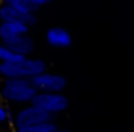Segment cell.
Instances as JSON below:
<instances>
[{"instance_id":"cell-9","label":"cell","mask_w":134,"mask_h":132,"mask_svg":"<svg viewBox=\"0 0 134 132\" xmlns=\"http://www.w3.org/2000/svg\"><path fill=\"white\" fill-rule=\"evenodd\" d=\"M26 12H20L15 7L9 5V3H3L0 5V20L2 22H7V20H22Z\"/></svg>"},{"instance_id":"cell-15","label":"cell","mask_w":134,"mask_h":132,"mask_svg":"<svg viewBox=\"0 0 134 132\" xmlns=\"http://www.w3.org/2000/svg\"><path fill=\"white\" fill-rule=\"evenodd\" d=\"M56 132H59V130H56Z\"/></svg>"},{"instance_id":"cell-7","label":"cell","mask_w":134,"mask_h":132,"mask_svg":"<svg viewBox=\"0 0 134 132\" xmlns=\"http://www.w3.org/2000/svg\"><path fill=\"white\" fill-rule=\"evenodd\" d=\"M46 39L53 47H68L71 44V36L63 27H51L46 34Z\"/></svg>"},{"instance_id":"cell-14","label":"cell","mask_w":134,"mask_h":132,"mask_svg":"<svg viewBox=\"0 0 134 132\" xmlns=\"http://www.w3.org/2000/svg\"><path fill=\"white\" fill-rule=\"evenodd\" d=\"M5 132H10V130H5Z\"/></svg>"},{"instance_id":"cell-2","label":"cell","mask_w":134,"mask_h":132,"mask_svg":"<svg viewBox=\"0 0 134 132\" xmlns=\"http://www.w3.org/2000/svg\"><path fill=\"white\" fill-rule=\"evenodd\" d=\"M46 71V63L41 59L24 58L17 63H0V75L3 78H32Z\"/></svg>"},{"instance_id":"cell-11","label":"cell","mask_w":134,"mask_h":132,"mask_svg":"<svg viewBox=\"0 0 134 132\" xmlns=\"http://www.w3.org/2000/svg\"><path fill=\"white\" fill-rule=\"evenodd\" d=\"M24 58H27V56L17 54L12 49H9L7 46L0 44V63H17V61H22Z\"/></svg>"},{"instance_id":"cell-12","label":"cell","mask_w":134,"mask_h":132,"mask_svg":"<svg viewBox=\"0 0 134 132\" xmlns=\"http://www.w3.org/2000/svg\"><path fill=\"white\" fill-rule=\"evenodd\" d=\"M5 122H14V115L10 112V109H7L0 103V124H5Z\"/></svg>"},{"instance_id":"cell-8","label":"cell","mask_w":134,"mask_h":132,"mask_svg":"<svg viewBox=\"0 0 134 132\" xmlns=\"http://www.w3.org/2000/svg\"><path fill=\"white\" fill-rule=\"evenodd\" d=\"M29 26L22 20H7L0 24V36H22L27 34Z\"/></svg>"},{"instance_id":"cell-10","label":"cell","mask_w":134,"mask_h":132,"mask_svg":"<svg viewBox=\"0 0 134 132\" xmlns=\"http://www.w3.org/2000/svg\"><path fill=\"white\" fill-rule=\"evenodd\" d=\"M58 127L53 120L41 124H34V125H26V127H17V132H56Z\"/></svg>"},{"instance_id":"cell-6","label":"cell","mask_w":134,"mask_h":132,"mask_svg":"<svg viewBox=\"0 0 134 132\" xmlns=\"http://www.w3.org/2000/svg\"><path fill=\"white\" fill-rule=\"evenodd\" d=\"M0 43L12 49L14 53L22 54V56H29L34 51V41L27 37L26 34L22 36H0Z\"/></svg>"},{"instance_id":"cell-1","label":"cell","mask_w":134,"mask_h":132,"mask_svg":"<svg viewBox=\"0 0 134 132\" xmlns=\"http://www.w3.org/2000/svg\"><path fill=\"white\" fill-rule=\"evenodd\" d=\"M36 93L37 90L27 78H5L0 85V97L10 103H29Z\"/></svg>"},{"instance_id":"cell-3","label":"cell","mask_w":134,"mask_h":132,"mask_svg":"<svg viewBox=\"0 0 134 132\" xmlns=\"http://www.w3.org/2000/svg\"><path fill=\"white\" fill-rule=\"evenodd\" d=\"M31 103L39 107V109H43V110H46V112H49L53 115V113L66 110V107H68V98L59 92H37Z\"/></svg>"},{"instance_id":"cell-4","label":"cell","mask_w":134,"mask_h":132,"mask_svg":"<svg viewBox=\"0 0 134 132\" xmlns=\"http://www.w3.org/2000/svg\"><path fill=\"white\" fill-rule=\"evenodd\" d=\"M53 120V115L46 110L39 109L36 105H29L20 109L14 117V124L15 127H26V125H34V124H41V122H48Z\"/></svg>"},{"instance_id":"cell-13","label":"cell","mask_w":134,"mask_h":132,"mask_svg":"<svg viewBox=\"0 0 134 132\" xmlns=\"http://www.w3.org/2000/svg\"><path fill=\"white\" fill-rule=\"evenodd\" d=\"M24 2H26L32 10H37L41 5H46V3H49L51 0H24Z\"/></svg>"},{"instance_id":"cell-5","label":"cell","mask_w":134,"mask_h":132,"mask_svg":"<svg viewBox=\"0 0 134 132\" xmlns=\"http://www.w3.org/2000/svg\"><path fill=\"white\" fill-rule=\"evenodd\" d=\"M31 83L37 92H63L66 86V80L61 75H53L46 71L32 76Z\"/></svg>"}]
</instances>
